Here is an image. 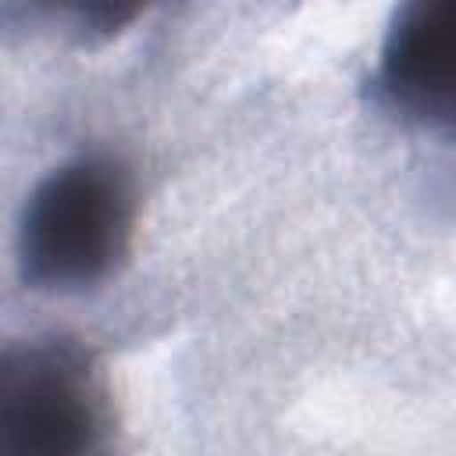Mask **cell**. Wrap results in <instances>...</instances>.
<instances>
[{"label":"cell","instance_id":"2","mask_svg":"<svg viewBox=\"0 0 456 456\" xmlns=\"http://www.w3.org/2000/svg\"><path fill=\"white\" fill-rule=\"evenodd\" d=\"M0 456H114L110 392L86 349L36 338L4 353Z\"/></svg>","mask_w":456,"mask_h":456},{"label":"cell","instance_id":"3","mask_svg":"<svg viewBox=\"0 0 456 456\" xmlns=\"http://www.w3.org/2000/svg\"><path fill=\"white\" fill-rule=\"evenodd\" d=\"M374 82L403 118L456 132V0L399 7L385 28Z\"/></svg>","mask_w":456,"mask_h":456},{"label":"cell","instance_id":"1","mask_svg":"<svg viewBox=\"0 0 456 456\" xmlns=\"http://www.w3.org/2000/svg\"><path fill=\"white\" fill-rule=\"evenodd\" d=\"M135 182L110 153H82L36 182L21 210L18 264L32 289L82 292L128 256Z\"/></svg>","mask_w":456,"mask_h":456}]
</instances>
